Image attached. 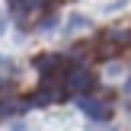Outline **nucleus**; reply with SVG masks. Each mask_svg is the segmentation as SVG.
<instances>
[{"mask_svg": "<svg viewBox=\"0 0 131 131\" xmlns=\"http://www.w3.org/2000/svg\"><path fill=\"white\" fill-rule=\"evenodd\" d=\"M64 86H67V93H86V90H93V74H90L83 64H70V67H64L61 74Z\"/></svg>", "mask_w": 131, "mask_h": 131, "instance_id": "nucleus-1", "label": "nucleus"}, {"mask_svg": "<svg viewBox=\"0 0 131 131\" xmlns=\"http://www.w3.org/2000/svg\"><path fill=\"white\" fill-rule=\"evenodd\" d=\"M35 67H38V74L45 77V83H48V80H61L64 58H58V54H38L35 58Z\"/></svg>", "mask_w": 131, "mask_h": 131, "instance_id": "nucleus-2", "label": "nucleus"}, {"mask_svg": "<svg viewBox=\"0 0 131 131\" xmlns=\"http://www.w3.org/2000/svg\"><path fill=\"white\" fill-rule=\"evenodd\" d=\"M80 109L90 115V118H96V122H106L109 115H112V106H109L106 99H99V96H80Z\"/></svg>", "mask_w": 131, "mask_h": 131, "instance_id": "nucleus-3", "label": "nucleus"}, {"mask_svg": "<svg viewBox=\"0 0 131 131\" xmlns=\"http://www.w3.org/2000/svg\"><path fill=\"white\" fill-rule=\"evenodd\" d=\"M96 54H99V61H109V58L118 54V45H112V42H106V38H102V42L96 45Z\"/></svg>", "mask_w": 131, "mask_h": 131, "instance_id": "nucleus-4", "label": "nucleus"}]
</instances>
